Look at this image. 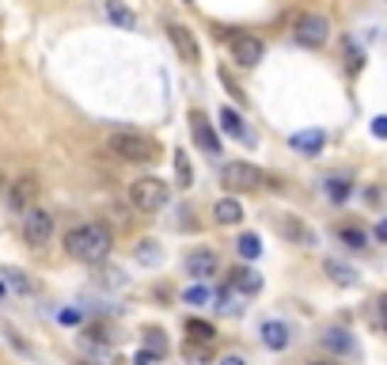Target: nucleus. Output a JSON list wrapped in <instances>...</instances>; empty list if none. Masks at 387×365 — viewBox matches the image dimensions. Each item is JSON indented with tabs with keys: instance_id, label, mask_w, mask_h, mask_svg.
Listing matches in <instances>:
<instances>
[{
	"instance_id": "18",
	"label": "nucleus",
	"mask_w": 387,
	"mask_h": 365,
	"mask_svg": "<svg viewBox=\"0 0 387 365\" xmlns=\"http://www.w3.org/2000/svg\"><path fill=\"white\" fill-rule=\"evenodd\" d=\"M213 217H217V225H239L243 221V202H236V198H220V202H213Z\"/></svg>"
},
{
	"instance_id": "19",
	"label": "nucleus",
	"mask_w": 387,
	"mask_h": 365,
	"mask_svg": "<svg viewBox=\"0 0 387 365\" xmlns=\"http://www.w3.org/2000/svg\"><path fill=\"white\" fill-rule=\"evenodd\" d=\"M323 191H327V198H330L334 206H342V202L353 194V183H349V175H327V179H323Z\"/></svg>"
},
{
	"instance_id": "26",
	"label": "nucleus",
	"mask_w": 387,
	"mask_h": 365,
	"mask_svg": "<svg viewBox=\"0 0 387 365\" xmlns=\"http://www.w3.org/2000/svg\"><path fill=\"white\" fill-rule=\"evenodd\" d=\"M175 175H179V186L186 191V186H194V168H190V157L179 149L175 152Z\"/></svg>"
},
{
	"instance_id": "7",
	"label": "nucleus",
	"mask_w": 387,
	"mask_h": 365,
	"mask_svg": "<svg viewBox=\"0 0 387 365\" xmlns=\"http://www.w3.org/2000/svg\"><path fill=\"white\" fill-rule=\"evenodd\" d=\"M228 50H231V58H236L239 69H254V65L266 58V46H262V38L247 35V31H236V35H228Z\"/></svg>"
},
{
	"instance_id": "6",
	"label": "nucleus",
	"mask_w": 387,
	"mask_h": 365,
	"mask_svg": "<svg viewBox=\"0 0 387 365\" xmlns=\"http://www.w3.org/2000/svg\"><path fill=\"white\" fill-rule=\"evenodd\" d=\"M50 236H53V213L42 206H31L23 213V240L31 248H46Z\"/></svg>"
},
{
	"instance_id": "4",
	"label": "nucleus",
	"mask_w": 387,
	"mask_h": 365,
	"mask_svg": "<svg viewBox=\"0 0 387 365\" xmlns=\"http://www.w3.org/2000/svg\"><path fill=\"white\" fill-rule=\"evenodd\" d=\"M262 183H266V175H262V168L251 160H231V164H224V171H220V186L231 194H251V191H258Z\"/></svg>"
},
{
	"instance_id": "38",
	"label": "nucleus",
	"mask_w": 387,
	"mask_h": 365,
	"mask_svg": "<svg viewBox=\"0 0 387 365\" xmlns=\"http://www.w3.org/2000/svg\"><path fill=\"white\" fill-rule=\"evenodd\" d=\"M217 365H247V361H243V358H239V354H224V358H220Z\"/></svg>"
},
{
	"instance_id": "37",
	"label": "nucleus",
	"mask_w": 387,
	"mask_h": 365,
	"mask_svg": "<svg viewBox=\"0 0 387 365\" xmlns=\"http://www.w3.org/2000/svg\"><path fill=\"white\" fill-rule=\"evenodd\" d=\"M372 236H376V240H380V243H387V217L380 221V225H376V232H372Z\"/></svg>"
},
{
	"instance_id": "34",
	"label": "nucleus",
	"mask_w": 387,
	"mask_h": 365,
	"mask_svg": "<svg viewBox=\"0 0 387 365\" xmlns=\"http://www.w3.org/2000/svg\"><path fill=\"white\" fill-rule=\"evenodd\" d=\"M372 134L380 137V141H387V115H376L372 118Z\"/></svg>"
},
{
	"instance_id": "13",
	"label": "nucleus",
	"mask_w": 387,
	"mask_h": 365,
	"mask_svg": "<svg viewBox=\"0 0 387 365\" xmlns=\"http://www.w3.org/2000/svg\"><path fill=\"white\" fill-rule=\"evenodd\" d=\"M323 347H327L330 354H338V358H361L357 339H353L346 327H330L327 335H323Z\"/></svg>"
},
{
	"instance_id": "12",
	"label": "nucleus",
	"mask_w": 387,
	"mask_h": 365,
	"mask_svg": "<svg viewBox=\"0 0 387 365\" xmlns=\"http://www.w3.org/2000/svg\"><path fill=\"white\" fill-rule=\"evenodd\" d=\"M168 38H171V46L182 53V61H186V65H197V61H202V50H197V38H194V31H190V27H182V23H168Z\"/></svg>"
},
{
	"instance_id": "3",
	"label": "nucleus",
	"mask_w": 387,
	"mask_h": 365,
	"mask_svg": "<svg viewBox=\"0 0 387 365\" xmlns=\"http://www.w3.org/2000/svg\"><path fill=\"white\" fill-rule=\"evenodd\" d=\"M168 183L160 179V175H141V179L129 183V202H133V209H141V213H156V209L168 206Z\"/></svg>"
},
{
	"instance_id": "16",
	"label": "nucleus",
	"mask_w": 387,
	"mask_h": 365,
	"mask_svg": "<svg viewBox=\"0 0 387 365\" xmlns=\"http://www.w3.org/2000/svg\"><path fill=\"white\" fill-rule=\"evenodd\" d=\"M262 342H266L270 350H285L293 342V327L285 324V319H266V324H262Z\"/></svg>"
},
{
	"instance_id": "27",
	"label": "nucleus",
	"mask_w": 387,
	"mask_h": 365,
	"mask_svg": "<svg viewBox=\"0 0 387 365\" xmlns=\"http://www.w3.org/2000/svg\"><path fill=\"white\" fill-rule=\"evenodd\" d=\"M205 347H209V342H186L182 354H186V358H190L194 365H213V354H209Z\"/></svg>"
},
{
	"instance_id": "41",
	"label": "nucleus",
	"mask_w": 387,
	"mask_h": 365,
	"mask_svg": "<svg viewBox=\"0 0 387 365\" xmlns=\"http://www.w3.org/2000/svg\"><path fill=\"white\" fill-rule=\"evenodd\" d=\"M0 186H4V175H0Z\"/></svg>"
},
{
	"instance_id": "33",
	"label": "nucleus",
	"mask_w": 387,
	"mask_h": 365,
	"mask_svg": "<svg viewBox=\"0 0 387 365\" xmlns=\"http://www.w3.org/2000/svg\"><path fill=\"white\" fill-rule=\"evenodd\" d=\"M376 319H380V327L387 331V293L376 297Z\"/></svg>"
},
{
	"instance_id": "9",
	"label": "nucleus",
	"mask_w": 387,
	"mask_h": 365,
	"mask_svg": "<svg viewBox=\"0 0 387 365\" xmlns=\"http://www.w3.org/2000/svg\"><path fill=\"white\" fill-rule=\"evenodd\" d=\"M190 134H194V145L202 149L209 160L220 157V137H217V129H213V122H209L205 110H190Z\"/></svg>"
},
{
	"instance_id": "21",
	"label": "nucleus",
	"mask_w": 387,
	"mask_h": 365,
	"mask_svg": "<svg viewBox=\"0 0 387 365\" xmlns=\"http://www.w3.org/2000/svg\"><path fill=\"white\" fill-rule=\"evenodd\" d=\"M323 270L330 274V282H338V285H357V270L346 267V263H338V259H327Z\"/></svg>"
},
{
	"instance_id": "28",
	"label": "nucleus",
	"mask_w": 387,
	"mask_h": 365,
	"mask_svg": "<svg viewBox=\"0 0 387 365\" xmlns=\"http://www.w3.org/2000/svg\"><path fill=\"white\" fill-rule=\"evenodd\" d=\"M160 259H163V251H160L156 240H141L137 243V263H145L148 267V263H160Z\"/></svg>"
},
{
	"instance_id": "40",
	"label": "nucleus",
	"mask_w": 387,
	"mask_h": 365,
	"mask_svg": "<svg viewBox=\"0 0 387 365\" xmlns=\"http://www.w3.org/2000/svg\"><path fill=\"white\" fill-rule=\"evenodd\" d=\"M312 365H327V361H312Z\"/></svg>"
},
{
	"instance_id": "23",
	"label": "nucleus",
	"mask_w": 387,
	"mask_h": 365,
	"mask_svg": "<svg viewBox=\"0 0 387 365\" xmlns=\"http://www.w3.org/2000/svg\"><path fill=\"white\" fill-rule=\"evenodd\" d=\"M236 251L243 259H258L262 255V240H258V232H243V236L236 240Z\"/></svg>"
},
{
	"instance_id": "1",
	"label": "nucleus",
	"mask_w": 387,
	"mask_h": 365,
	"mask_svg": "<svg viewBox=\"0 0 387 365\" xmlns=\"http://www.w3.org/2000/svg\"><path fill=\"white\" fill-rule=\"evenodd\" d=\"M110 248H114V232H110L103 221H87V225H76L69 236H65V251H69L76 263H87V267L103 263V259L110 255Z\"/></svg>"
},
{
	"instance_id": "29",
	"label": "nucleus",
	"mask_w": 387,
	"mask_h": 365,
	"mask_svg": "<svg viewBox=\"0 0 387 365\" xmlns=\"http://www.w3.org/2000/svg\"><path fill=\"white\" fill-rule=\"evenodd\" d=\"M145 350H152L156 358H163V354H168V339H163L160 327H148V331H145Z\"/></svg>"
},
{
	"instance_id": "5",
	"label": "nucleus",
	"mask_w": 387,
	"mask_h": 365,
	"mask_svg": "<svg viewBox=\"0 0 387 365\" xmlns=\"http://www.w3.org/2000/svg\"><path fill=\"white\" fill-rule=\"evenodd\" d=\"M327 38H330V19L327 16L304 12L300 19H296V42H300V46L319 50V46H327Z\"/></svg>"
},
{
	"instance_id": "11",
	"label": "nucleus",
	"mask_w": 387,
	"mask_h": 365,
	"mask_svg": "<svg viewBox=\"0 0 387 365\" xmlns=\"http://www.w3.org/2000/svg\"><path fill=\"white\" fill-rule=\"evenodd\" d=\"M182 267H186V274H190L194 282H205V278H213V274H217L220 259H217L213 248H194V251H186Z\"/></svg>"
},
{
	"instance_id": "25",
	"label": "nucleus",
	"mask_w": 387,
	"mask_h": 365,
	"mask_svg": "<svg viewBox=\"0 0 387 365\" xmlns=\"http://www.w3.org/2000/svg\"><path fill=\"white\" fill-rule=\"evenodd\" d=\"M186 331H190V339H194V342H213V339H217L213 324H205V319H197V316L186 319Z\"/></svg>"
},
{
	"instance_id": "39",
	"label": "nucleus",
	"mask_w": 387,
	"mask_h": 365,
	"mask_svg": "<svg viewBox=\"0 0 387 365\" xmlns=\"http://www.w3.org/2000/svg\"><path fill=\"white\" fill-rule=\"evenodd\" d=\"M4 297H8V285H4V278H0V301H4Z\"/></svg>"
},
{
	"instance_id": "10",
	"label": "nucleus",
	"mask_w": 387,
	"mask_h": 365,
	"mask_svg": "<svg viewBox=\"0 0 387 365\" xmlns=\"http://www.w3.org/2000/svg\"><path fill=\"white\" fill-rule=\"evenodd\" d=\"M270 225H273V232H281L289 243H296V248H315V232L307 228L300 217H293V213H273Z\"/></svg>"
},
{
	"instance_id": "36",
	"label": "nucleus",
	"mask_w": 387,
	"mask_h": 365,
	"mask_svg": "<svg viewBox=\"0 0 387 365\" xmlns=\"http://www.w3.org/2000/svg\"><path fill=\"white\" fill-rule=\"evenodd\" d=\"M58 319H61V324H69V327H72V324H80V312H76V308H65V312H61Z\"/></svg>"
},
{
	"instance_id": "32",
	"label": "nucleus",
	"mask_w": 387,
	"mask_h": 365,
	"mask_svg": "<svg viewBox=\"0 0 387 365\" xmlns=\"http://www.w3.org/2000/svg\"><path fill=\"white\" fill-rule=\"evenodd\" d=\"M220 80H224V88H228V95L236 99V103H243V88H239L236 80H231V73H228V69H220Z\"/></svg>"
},
{
	"instance_id": "42",
	"label": "nucleus",
	"mask_w": 387,
	"mask_h": 365,
	"mask_svg": "<svg viewBox=\"0 0 387 365\" xmlns=\"http://www.w3.org/2000/svg\"><path fill=\"white\" fill-rule=\"evenodd\" d=\"M186 4H194V0H186Z\"/></svg>"
},
{
	"instance_id": "31",
	"label": "nucleus",
	"mask_w": 387,
	"mask_h": 365,
	"mask_svg": "<svg viewBox=\"0 0 387 365\" xmlns=\"http://www.w3.org/2000/svg\"><path fill=\"white\" fill-rule=\"evenodd\" d=\"M4 278H8V282H12V285H16V290H19V293H31V282H27V274H23V270H16V267H8V270H4Z\"/></svg>"
},
{
	"instance_id": "35",
	"label": "nucleus",
	"mask_w": 387,
	"mask_h": 365,
	"mask_svg": "<svg viewBox=\"0 0 387 365\" xmlns=\"http://www.w3.org/2000/svg\"><path fill=\"white\" fill-rule=\"evenodd\" d=\"M133 365H160V358H156L152 350H137V354H133Z\"/></svg>"
},
{
	"instance_id": "20",
	"label": "nucleus",
	"mask_w": 387,
	"mask_h": 365,
	"mask_svg": "<svg viewBox=\"0 0 387 365\" xmlns=\"http://www.w3.org/2000/svg\"><path fill=\"white\" fill-rule=\"evenodd\" d=\"M107 16H110V23H118L121 31H137V16H133V8H126L121 0H107Z\"/></svg>"
},
{
	"instance_id": "14",
	"label": "nucleus",
	"mask_w": 387,
	"mask_h": 365,
	"mask_svg": "<svg viewBox=\"0 0 387 365\" xmlns=\"http://www.w3.org/2000/svg\"><path fill=\"white\" fill-rule=\"evenodd\" d=\"M228 285L236 293H243V297H254V293H262V274L254 267H236L231 270V278H228Z\"/></svg>"
},
{
	"instance_id": "24",
	"label": "nucleus",
	"mask_w": 387,
	"mask_h": 365,
	"mask_svg": "<svg viewBox=\"0 0 387 365\" xmlns=\"http://www.w3.org/2000/svg\"><path fill=\"white\" fill-rule=\"evenodd\" d=\"M342 53H346V69L349 73H361L364 69V53H361V46L353 38H342Z\"/></svg>"
},
{
	"instance_id": "15",
	"label": "nucleus",
	"mask_w": 387,
	"mask_h": 365,
	"mask_svg": "<svg viewBox=\"0 0 387 365\" xmlns=\"http://www.w3.org/2000/svg\"><path fill=\"white\" fill-rule=\"evenodd\" d=\"M289 145L296 152H304V157H319L323 145H327V134H323V129H300V134L289 137Z\"/></svg>"
},
{
	"instance_id": "30",
	"label": "nucleus",
	"mask_w": 387,
	"mask_h": 365,
	"mask_svg": "<svg viewBox=\"0 0 387 365\" xmlns=\"http://www.w3.org/2000/svg\"><path fill=\"white\" fill-rule=\"evenodd\" d=\"M182 301H186V305H197V308H202V305H209V301H213V290H205V285H190V290L182 293Z\"/></svg>"
},
{
	"instance_id": "22",
	"label": "nucleus",
	"mask_w": 387,
	"mask_h": 365,
	"mask_svg": "<svg viewBox=\"0 0 387 365\" xmlns=\"http://www.w3.org/2000/svg\"><path fill=\"white\" fill-rule=\"evenodd\" d=\"M338 240L346 243V248H353V251L369 248V232H364L361 225H342V228H338Z\"/></svg>"
},
{
	"instance_id": "17",
	"label": "nucleus",
	"mask_w": 387,
	"mask_h": 365,
	"mask_svg": "<svg viewBox=\"0 0 387 365\" xmlns=\"http://www.w3.org/2000/svg\"><path fill=\"white\" fill-rule=\"evenodd\" d=\"M220 129H224L228 137H236V141H251V129L243 126V115L231 110V107H220Z\"/></svg>"
},
{
	"instance_id": "2",
	"label": "nucleus",
	"mask_w": 387,
	"mask_h": 365,
	"mask_svg": "<svg viewBox=\"0 0 387 365\" xmlns=\"http://www.w3.org/2000/svg\"><path fill=\"white\" fill-rule=\"evenodd\" d=\"M107 149L114 152L118 160H126V164H152V160L160 157V145H156V137H148V134H137V129H121V134H110Z\"/></svg>"
},
{
	"instance_id": "8",
	"label": "nucleus",
	"mask_w": 387,
	"mask_h": 365,
	"mask_svg": "<svg viewBox=\"0 0 387 365\" xmlns=\"http://www.w3.org/2000/svg\"><path fill=\"white\" fill-rule=\"evenodd\" d=\"M35 194H38V179H35V175H19L16 183H8V194H4L8 213L23 217L31 209V202H35Z\"/></svg>"
}]
</instances>
